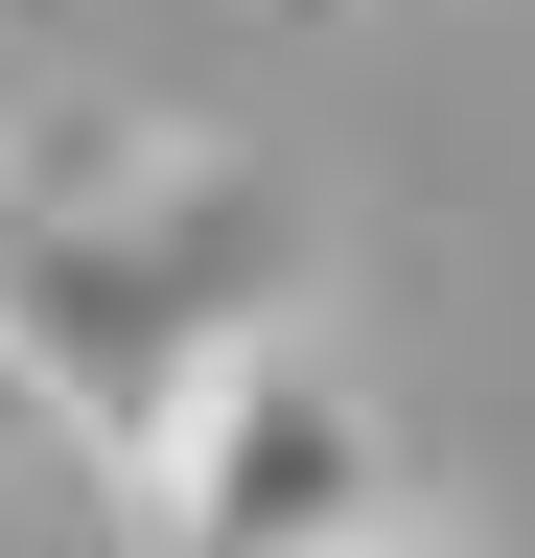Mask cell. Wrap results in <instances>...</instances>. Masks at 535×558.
<instances>
[{"mask_svg": "<svg viewBox=\"0 0 535 558\" xmlns=\"http://www.w3.org/2000/svg\"><path fill=\"white\" fill-rule=\"evenodd\" d=\"M0 558H141V535H94V512H71V535H0Z\"/></svg>", "mask_w": 535, "mask_h": 558, "instance_id": "277c9868", "label": "cell"}, {"mask_svg": "<svg viewBox=\"0 0 535 558\" xmlns=\"http://www.w3.org/2000/svg\"><path fill=\"white\" fill-rule=\"evenodd\" d=\"M396 535H420V465H396L373 373L303 349V326L233 349L141 465V558H396Z\"/></svg>", "mask_w": 535, "mask_h": 558, "instance_id": "7a4b0ae2", "label": "cell"}, {"mask_svg": "<svg viewBox=\"0 0 535 558\" xmlns=\"http://www.w3.org/2000/svg\"><path fill=\"white\" fill-rule=\"evenodd\" d=\"M396 558H442V535H396Z\"/></svg>", "mask_w": 535, "mask_h": 558, "instance_id": "5b68a950", "label": "cell"}, {"mask_svg": "<svg viewBox=\"0 0 535 558\" xmlns=\"http://www.w3.org/2000/svg\"><path fill=\"white\" fill-rule=\"evenodd\" d=\"M280 349V209L186 140H24L0 163V373L71 418L94 488L163 465V418Z\"/></svg>", "mask_w": 535, "mask_h": 558, "instance_id": "6da1fadb", "label": "cell"}, {"mask_svg": "<svg viewBox=\"0 0 535 558\" xmlns=\"http://www.w3.org/2000/svg\"><path fill=\"white\" fill-rule=\"evenodd\" d=\"M0 488H94V465H71V418H47L24 373H0Z\"/></svg>", "mask_w": 535, "mask_h": 558, "instance_id": "3957f363", "label": "cell"}]
</instances>
